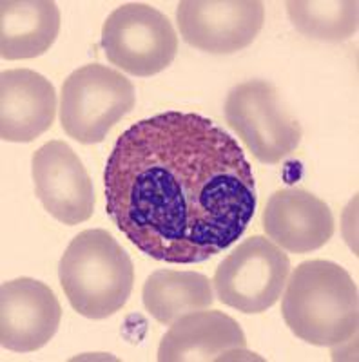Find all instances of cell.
Here are the masks:
<instances>
[{
	"instance_id": "obj_12",
	"label": "cell",
	"mask_w": 359,
	"mask_h": 362,
	"mask_svg": "<svg viewBox=\"0 0 359 362\" xmlns=\"http://www.w3.org/2000/svg\"><path fill=\"white\" fill-rule=\"evenodd\" d=\"M244 329L227 313L200 310L180 317L158 346L160 362H207L249 354Z\"/></svg>"
},
{
	"instance_id": "obj_14",
	"label": "cell",
	"mask_w": 359,
	"mask_h": 362,
	"mask_svg": "<svg viewBox=\"0 0 359 362\" xmlns=\"http://www.w3.org/2000/svg\"><path fill=\"white\" fill-rule=\"evenodd\" d=\"M60 33V11L51 0L0 2V57L29 60L47 53Z\"/></svg>"
},
{
	"instance_id": "obj_2",
	"label": "cell",
	"mask_w": 359,
	"mask_h": 362,
	"mask_svg": "<svg viewBox=\"0 0 359 362\" xmlns=\"http://www.w3.org/2000/svg\"><path fill=\"white\" fill-rule=\"evenodd\" d=\"M281 313L297 339L336 348L358 332V284L338 263L303 261L287 279Z\"/></svg>"
},
{
	"instance_id": "obj_13",
	"label": "cell",
	"mask_w": 359,
	"mask_h": 362,
	"mask_svg": "<svg viewBox=\"0 0 359 362\" xmlns=\"http://www.w3.org/2000/svg\"><path fill=\"white\" fill-rule=\"evenodd\" d=\"M57 115L53 83L31 69L0 74V138L29 144L51 129Z\"/></svg>"
},
{
	"instance_id": "obj_5",
	"label": "cell",
	"mask_w": 359,
	"mask_h": 362,
	"mask_svg": "<svg viewBox=\"0 0 359 362\" xmlns=\"http://www.w3.org/2000/svg\"><path fill=\"white\" fill-rule=\"evenodd\" d=\"M225 118L261 163H280L302 144V125L285 107L276 87L265 80L232 87L225 100Z\"/></svg>"
},
{
	"instance_id": "obj_11",
	"label": "cell",
	"mask_w": 359,
	"mask_h": 362,
	"mask_svg": "<svg viewBox=\"0 0 359 362\" xmlns=\"http://www.w3.org/2000/svg\"><path fill=\"white\" fill-rule=\"evenodd\" d=\"M268 239L292 254H309L325 247L334 235V216L323 199L303 189H281L263 210Z\"/></svg>"
},
{
	"instance_id": "obj_9",
	"label": "cell",
	"mask_w": 359,
	"mask_h": 362,
	"mask_svg": "<svg viewBox=\"0 0 359 362\" xmlns=\"http://www.w3.org/2000/svg\"><path fill=\"white\" fill-rule=\"evenodd\" d=\"M33 181L44 209L67 226L87 221L95 212V189L82 160L60 140L33 154Z\"/></svg>"
},
{
	"instance_id": "obj_10",
	"label": "cell",
	"mask_w": 359,
	"mask_h": 362,
	"mask_svg": "<svg viewBox=\"0 0 359 362\" xmlns=\"http://www.w3.org/2000/svg\"><path fill=\"white\" fill-rule=\"evenodd\" d=\"M62 321V306L53 290L31 277L6 281L0 288V344L29 354L47 344Z\"/></svg>"
},
{
	"instance_id": "obj_1",
	"label": "cell",
	"mask_w": 359,
	"mask_h": 362,
	"mask_svg": "<svg viewBox=\"0 0 359 362\" xmlns=\"http://www.w3.org/2000/svg\"><path fill=\"white\" fill-rule=\"evenodd\" d=\"M106 209L156 261L193 264L231 247L258 205L238 141L194 112H161L122 132L103 173Z\"/></svg>"
},
{
	"instance_id": "obj_7",
	"label": "cell",
	"mask_w": 359,
	"mask_h": 362,
	"mask_svg": "<svg viewBox=\"0 0 359 362\" xmlns=\"http://www.w3.org/2000/svg\"><path fill=\"white\" fill-rule=\"evenodd\" d=\"M290 274V259L274 241L252 235L218 264L215 290L223 305L241 313L267 312L280 300Z\"/></svg>"
},
{
	"instance_id": "obj_4",
	"label": "cell",
	"mask_w": 359,
	"mask_h": 362,
	"mask_svg": "<svg viewBox=\"0 0 359 362\" xmlns=\"http://www.w3.org/2000/svg\"><path fill=\"white\" fill-rule=\"evenodd\" d=\"M131 80L102 64L79 67L62 83L60 124L79 144H100L120 119L135 109Z\"/></svg>"
},
{
	"instance_id": "obj_6",
	"label": "cell",
	"mask_w": 359,
	"mask_h": 362,
	"mask_svg": "<svg viewBox=\"0 0 359 362\" xmlns=\"http://www.w3.org/2000/svg\"><path fill=\"white\" fill-rule=\"evenodd\" d=\"M102 49L113 66L144 78L173 64L178 37L164 13L144 2H129L103 22Z\"/></svg>"
},
{
	"instance_id": "obj_8",
	"label": "cell",
	"mask_w": 359,
	"mask_h": 362,
	"mask_svg": "<svg viewBox=\"0 0 359 362\" xmlns=\"http://www.w3.org/2000/svg\"><path fill=\"white\" fill-rule=\"evenodd\" d=\"M176 21L189 45L211 54H232L256 40L265 6L258 0H183Z\"/></svg>"
},
{
	"instance_id": "obj_3",
	"label": "cell",
	"mask_w": 359,
	"mask_h": 362,
	"mask_svg": "<svg viewBox=\"0 0 359 362\" xmlns=\"http://www.w3.org/2000/svg\"><path fill=\"white\" fill-rule=\"evenodd\" d=\"M58 279L74 312L100 321L124 308L135 284V268L108 230L91 228L71 239L58 264Z\"/></svg>"
},
{
	"instance_id": "obj_16",
	"label": "cell",
	"mask_w": 359,
	"mask_h": 362,
	"mask_svg": "<svg viewBox=\"0 0 359 362\" xmlns=\"http://www.w3.org/2000/svg\"><path fill=\"white\" fill-rule=\"evenodd\" d=\"M287 13L296 31L314 40H348L359 28L355 0H289Z\"/></svg>"
},
{
	"instance_id": "obj_15",
	"label": "cell",
	"mask_w": 359,
	"mask_h": 362,
	"mask_svg": "<svg viewBox=\"0 0 359 362\" xmlns=\"http://www.w3.org/2000/svg\"><path fill=\"white\" fill-rule=\"evenodd\" d=\"M142 297L149 315L167 326L187 313L211 308L215 303L211 281L198 272H153L145 281Z\"/></svg>"
}]
</instances>
